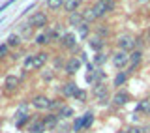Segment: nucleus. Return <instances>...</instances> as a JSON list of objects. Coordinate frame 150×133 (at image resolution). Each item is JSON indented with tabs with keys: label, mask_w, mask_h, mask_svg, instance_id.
<instances>
[{
	"label": "nucleus",
	"mask_w": 150,
	"mask_h": 133,
	"mask_svg": "<svg viewBox=\"0 0 150 133\" xmlns=\"http://www.w3.org/2000/svg\"><path fill=\"white\" fill-rule=\"evenodd\" d=\"M118 133H126V131H118Z\"/></svg>",
	"instance_id": "39"
},
{
	"label": "nucleus",
	"mask_w": 150,
	"mask_h": 133,
	"mask_svg": "<svg viewBox=\"0 0 150 133\" xmlns=\"http://www.w3.org/2000/svg\"><path fill=\"white\" fill-rule=\"evenodd\" d=\"M8 45L9 47H19V45H21V34H9Z\"/></svg>",
	"instance_id": "21"
},
{
	"label": "nucleus",
	"mask_w": 150,
	"mask_h": 133,
	"mask_svg": "<svg viewBox=\"0 0 150 133\" xmlns=\"http://www.w3.org/2000/svg\"><path fill=\"white\" fill-rule=\"evenodd\" d=\"M139 2H146V0H139Z\"/></svg>",
	"instance_id": "38"
},
{
	"label": "nucleus",
	"mask_w": 150,
	"mask_h": 133,
	"mask_svg": "<svg viewBox=\"0 0 150 133\" xmlns=\"http://www.w3.org/2000/svg\"><path fill=\"white\" fill-rule=\"evenodd\" d=\"M77 90L79 88H77V84H75V83H66L64 86H62V94H64V96H68V98H73Z\"/></svg>",
	"instance_id": "15"
},
{
	"label": "nucleus",
	"mask_w": 150,
	"mask_h": 133,
	"mask_svg": "<svg viewBox=\"0 0 150 133\" xmlns=\"http://www.w3.org/2000/svg\"><path fill=\"white\" fill-rule=\"evenodd\" d=\"M43 79L45 81H51V79H53V73H51V71H47V73H45V71H43Z\"/></svg>",
	"instance_id": "34"
},
{
	"label": "nucleus",
	"mask_w": 150,
	"mask_h": 133,
	"mask_svg": "<svg viewBox=\"0 0 150 133\" xmlns=\"http://www.w3.org/2000/svg\"><path fill=\"white\" fill-rule=\"evenodd\" d=\"M8 43H4V45H0V58H4V56L8 54Z\"/></svg>",
	"instance_id": "33"
},
{
	"label": "nucleus",
	"mask_w": 150,
	"mask_h": 133,
	"mask_svg": "<svg viewBox=\"0 0 150 133\" xmlns=\"http://www.w3.org/2000/svg\"><path fill=\"white\" fill-rule=\"evenodd\" d=\"M73 98L77 99V101H86V92H84V90H77Z\"/></svg>",
	"instance_id": "27"
},
{
	"label": "nucleus",
	"mask_w": 150,
	"mask_h": 133,
	"mask_svg": "<svg viewBox=\"0 0 150 133\" xmlns=\"http://www.w3.org/2000/svg\"><path fill=\"white\" fill-rule=\"evenodd\" d=\"M141 60H143V51L137 49V51H133V53L129 54V62H131V71H133L137 66L141 64Z\"/></svg>",
	"instance_id": "11"
},
{
	"label": "nucleus",
	"mask_w": 150,
	"mask_h": 133,
	"mask_svg": "<svg viewBox=\"0 0 150 133\" xmlns=\"http://www.w3.org/2000/svg\"><path fill=\"white\" fill-rule=\"evenodd\" d=\"M49 41H51V36L47 34V32H41V34L36 36V43H38V45H47Z\"/></svg>",
	"instance_id": "20"
},
{
	"label": "nucleus",
	"mask_w": 150,
	"mask_h": 133,
	"mask_svg": "<svg viewBox=\"0 0 150 133\" xmlns=\"http://www.w3.org/2000/svg\"><path fill=\"white\" fill-rule=\"evenodd\" d=\"M28 131L30 133H43V131H47V127L43 126V122H32L30 124V127H28Z\"/></svg>",
	"instance_id": "19"
},
{
	"label": "nucleus",
	"mask_w": 150,
	"mask_h": 133,
	"mask_svg": "<svg viewBox=\"0 0 150 133\" xmlns=\"http://www.w3.org/2000/svg\"><path fill=\"white\" fill-rule=\"evenodd\" d=\"M4 84H6V88H8V90H15V88H17V84H19V79L15 77V75H8L6 81H4Z\"/></svg>",
	"instance_id": "18"
},
{
	"label": "nucleus",
	"mask_w": 150,
	"mask_h": 133,
	"mask_svg": "<svg viewBox=\"0 0 150 133\" xmlns=\"http://www.w3.org/2000/svg\"><path fill=\"white\" fill-rule=\"evenodd\" d=\"M68 23L71 26H81L83 23H84V15H81L79 11H75V13H69V17H68Z\"/></svg>",
	"instance_id": "12"
},
{
	"label": "nucleus",
	"mask_w": 150,
	"mask_h": 133,
	"mask_svg": "<svg viewBox=\"0 0 150 133\" xmlns=\"http://www.w3.org/2000/svg\"><path fill=\"white\" fill-rule=\"evenodd\" d=\"M94 96L98 98V103H101V105H107V103H109V92H107V86L103 83L94 86Z\"/></svg>",
	"instance_id": "3"
},
{
	"label": "nucleus",
	"mask_w": 150,
	"mask_h": 133,
	"mask_svg": "<svg viewBox=\"0 0 150 133\" xmlns=\"http://www.w3.org/2000/svg\"><path fill=\"white\" fill-rule=\"evenodd\" d=\"M94 19H98V17L94 15L92 8H90V9H86V13H84V23H88V21H94Z\"/></svg>",
	"instance_id": "29"
},
{
	"label": "nucleus",
	"mask_w": 150,
	"mask_h": 133,
	"mask_svg": "<svg viewBox=\"0 0 150 133\" xmlns=\"http://www.w3.org/2000/svg\"><path fill=\"white\" fill-rule=\"evenodd\" d=\"M112 8H115V4H112L111 0H109V2H98L96 6L92 8V11H94V15H96V17H103L105 13H109Z\"/></svg>",
	"instance_id": "5"
},
{
	"label": "nucleus",
	"mask_w": 150,
	"mask_h": 133,
	"mask_svg": "<svg viewBox=\"0 0 150 133\" xmlns=\"http://www.w3.org/2000/svg\"><path fill=\"white\" fill-rule=\"evenodd\" d=\"M75 43H77V40H75L73 34H64V36H62V45H64V47L71 49V47H75Z\"/></svg>",
	"instance_id": "17"
},
{
	"label": "nucleus",
	"mask_w": 150,
	"mask_h": 133,
	"mask_svg": "<svg viewBox=\"0 0 150 133\" xmlns=\"http://www.w3.org/2000/svg\"><path fill=\"white\" fill-rule=\"evenodd\" d=\"M83 124H84V127H90L94 124V115L92 112H86V115L83 116Z\"/></svg>",
	"instance_id": "25"
},
{
	"label": "nucleus",
	"mask_w": 150,
	"mask_h": 133,
	"mask_svg": "<svg viewBox=\"0 0 150 133\" xmlns=\"http://www.w3.org/2000/svg\"><path fill=\"white\" fill-rule=\"evenodd\" d=\"M56 116H58L60 120H68L69 116H73V109L68 107V105H62L58 109V112H56Z\"/></svg>",
	"instance_id": "14"
},
{
	"label": "nucleus",
	"mask_w": 150,
	"mask_h": 133,
	"mask_svg": "<svg viewBox=\"0 0 150 133\" xmlns=\"http://www.w3.org/2000/svg\"><path fill=\"white\" fill-rule=\"evenodd\" d=\"M56 129H58V133H68V131H69V126L66 124V122H62V124H58V127H56Z\"/></svg>",
	"instance_id": "30"
},
{
	"label": "nucleus",
	"mask_w": 150,
	"mask_h": 133,
	"mask_svg": "<svg viewBox=\"0 0 150 133\" xmlns=\"http://www.w3.org/2000/svg\"><path fill=\"white\" fill-rule=\"evenodd\" d=\"M41 122H43V126L47 127V129H56V127H58L60 118L56 116V115H49V116H45Z\"/></svg>",
	"instance_id": "9"
},
{
	"label": "nucleus",
	"mask_w": 150,
	"mask_h": 133,
	"mask_svg": "<svg viewBox=\"0 0 150 133\" xmlns=\"http://www.w3.org/2000/svg\"><path fill=\"white\" fill-rule=\"evenodd\" d=\"M128 62H129V54L126 53V51H116V53L112 54V64H115V68H124Z\"/></svg>",
	"instance_id": "7"
},
{
	"label": "nucleus",
	"mask_w": 150,
	"mask_h": 133,
	"mask_svg": "<svg viewBox=\"0 0 150 133\" xmlns=\"http://www.w3.org/2000/svg\"><path fill=\"white\" fill-rule=\"evenodd\" d=\"M51 99L47 96H34V99H32V107L38 109V111H45V109H51Z\"/></svg>",
	"instance_id": "6"
},
{
	"label": "nucleus",
	"mask_w": 150,
	"mask_h": 133,
	"mask_svg": "<svg viewBox=\"0 0 150 133\" xmlns=\"http://www.w3.org/2000/svg\"><path fill=\"white\" fill-rule=\"evenodd\" d=\"M81 4H83V0H66L64 8H66V11H68V13H75L79 8H81Z\"/></svg>",
	"instance_id": "13"
},
{
	"label": "nucleus",
	"mask_w": 150,
	"mask_h": 133,
	"mask_svg": "<svg viewBox=\"0 0 150 133\" xmlns=\"http://www.w3.org/2000/svg\"><path fill=\"white\" fill-rule=\"evenodd\" d=\"M146 37H148V41H150V30H148V32H146Z\"/></svg>",
	"instance_id": "36"
},
{
	"label": "nucleus",
	"mask_w": 150,
	"mask_h": 133,
	"mask_svg": "<svg viewBox=\"0 0 150 133\" xmlns=\"http://www.w3.org/2000/svg\"><path fill=\"white\" fill-rule=\"evenodd\" d=\"M13 2H15V0H8V2H6V4H4V6H0V11H2V9H6L8 6H11V4H13Z\"/></svg>",
	"instance_id": "35"
},
{
	"label": "nucleus",
	"mask_w": 150,
	"mask_h": 133,
	"mask_svg": "<svg viewBox=\"0 0 150 133\" xmlns=\"http://www.w3.org/2000/svg\"><path fill=\"white\" fill-rule=\"evenodd\" d=\"M79 68H81V58H75V56H73V58L66 64V73H68V75H75Z\"/></svg>",
	"instance_id": "8"
},
{
	"label": "nucleus",
	"mask_w": 150,
	"mask_h": 133,
	"mask_svg": "<svg viewBox=\"0 0 150 133\" xmlns=\"http://www.w3.org/2000/svg\"><path fill=\"white\" fill-rule=\"evenodd\" d=\"M126 133H144V129L143 127H139V126H131V127H128V131Z\"/></svg>",
	"instance_id": "31"
},
{
	"label": "nucleus",
	"mask_w": 150,
	"mask_h": 133,
	"mask_svg": "<svg viewBox=\"0 0 150 133\" xmlns=\"http://www.w3.org/2000/svg\"><path fill=\"white\" fill-rule=\"evenodd\" d=\"M116 45H118V49L120 51H131V49H135V45H137V37H133L131 34H122L118 36V40H116Z\"/></svg>",
	"instance_id": "2"
},
{
	"label": "nucleus",
	"mask_w": 150,
	"mask_h": 133,
	"mask_svg": "<svg viewBox=\"0 0 150 133\" xmlns=\"http://www.w3.org/2000/svg\"><path fill=\"white\" fill-rule=\"evenodd\" d=\"M98 2H109V0H98Z\"/></svg>",
	"instance_id": "37"
},
{
	"label": "nucleus",
	"mask_w": 150,
	"mask_h": 133,
	"mask_svg": "<svg viewBox=\"0 0 150 133\" xmlns=\"http://www.w3.org/2000/svg\"><path fill=\"white\" fill-rule=\"evenodd\" d=\"M47 60H49V54L47 53L30 54V56H26V60H25V68L26 69H40L47 64Z\"/></svg>",
	"instance_id": "1"
},
{
	"label": "nucleus",
	"mask_w": 150,
	"mask_h": 133,
	"mask_svg": "<svg viewBox=\"0 0 150 133\" xmlns=\"http://www.w3.org/2000/svg\"><path fill=\"white\" fill-rule=\"evenodd\" d=\"M137 111H143L144 115L150 116V99H144V101H141L137 105Z\"/></svg>",
	"instance_id": "24"
},
{
	"label": "nucleus",
	"mask_w": 150,
	"mask_h": 133,
	"mask_svg": "<svg viewBox=\"0 0 150 133\" xmlns=\"http://www.w3.org/2000/svg\"><path fill=\"white\" fill-rule=\"evenodd\" d=\"M88 43H90V49H94V51H98V53H100V51L103 49V45H105V41H103L101 37L98 36V37H92Z\"/></svg>",
	"instance_id": "16"
},
{
	"label": "nucleus",
	"mask_w": 150,
	"mask_h": 133,
	"mask_svg": "<svg viewBox=\"0 0 150 133\" xmlns=\"http://www.w3.org/2000/svg\"><path fill=\"white\" fill-rule=\"evenodd\" d=\"M79 32H81V36H83V37L86 36V34H88V23H83V25L79 26Z\"/></svg>",
	"instance_id": "32"
},
{
	"label": "nucleus",
	"mask_w": 150,
	"mask_h": 133,
	"mask_svg": "<svg viewBox=\"0 0 150 133\" xmlns=\"http://www.w3.org/2000/svg\"><path fill=\"white\" fill-rule=\"evenodd\" d=\"M81 127H84V124H83V116H79V118H77V120H75V122H73V126H71V129H73V131H79V129H81Z\"/></svg>",
	"instance_id": "26"
},
{
	"label": "nucleus",
	"mask_w": 150,
	"mask_h": 133,
	"mask_svg": "<svg viewBox=\"0 0 150 133\" xmlns=\"http://www.w3.org/2000/svg\"><path fill=\"white\" fill-rule=\"evenodd\" d=\"M128 101H129V94H126V92H116L115 96H112V103H115V105H118V107L126 105Z\"/></svg>",
	"instance_id": "10"
},
{
	"label": "nucleus",
	"mask_w": 150,
	"mask_h": 133,
	"mask_svg": "<svg viewBox=\"0 0 150 133\" xmlns=\"http://www.w3.org/2000/svg\"><path fill=\"white\" fill-rule=\"evenodd\" d=\"M28 25L34 26V28H45L47 26V15L41 13V11H38V13H34V15L28 19Z\"/></svg>",
	"instance_id": "4"
},
{
	"label": "nucleus",
	"mask_w": 150,
	"mask_h": 133,
	"mask_svg": "<svg viewBox=\"0 0 150 133\" xmlns=\"http://www.w3.org/2000/svg\"><path fill=\"white\" fill-rule=\"evenodd\" d=\"M105 60H107V56H105V54H103V53H98V54H96V58H94V64L101 66L103 62H105Z\"/></svg>",
	"instance_id": "28"
},
{
	"label": "nucleus",
	"mask_w": 150,
	"mask_h": 133,
	"mask_svg": "<svg viewBox=\"0 0 150 133\" xmlns=\"http://www.w3.org/2000/svg\"><path fill=\"white\" fill-rule=\"evenodd\" d=\"M64 2H66V0H47L45 6L49 8V9H60V8L64 6Z\"/></svg>",
	"instance_id": "22"
},
{
	"label": "nucleus",
	"mask_w": 150,
	"mask_h": 133,
	"mask_svg": "<svg viewBox=\"0 0 150 133\" xmlns=\"http://www.w3.org/2000/svg\"><path fill=\"white\" fill-rule=\"evenodd\" d=\"M126 81H128V73H124V71H120L118 75L115 77V86H122V84H126Z\"/></svg>",
	"instance_id": "23"
}]
</instances>
